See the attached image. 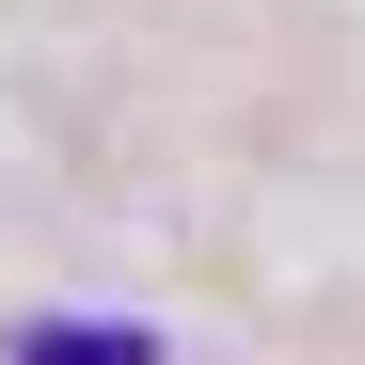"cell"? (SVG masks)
<instances>
[{
  "label": "cell",
  "mask_w": 365,
  "mask_h": 365,
  "mask_svg": "<svg viewBox=\"0 0 365 365\" xmlns=\"http://www.w3.org/2000/svg\"><path fill=\"white\" fill-rule=\"evenodd\" d=\"M16 365H159V334H32Z\"/></svg>",
  "instance_id": "1"
}]
</instances>
